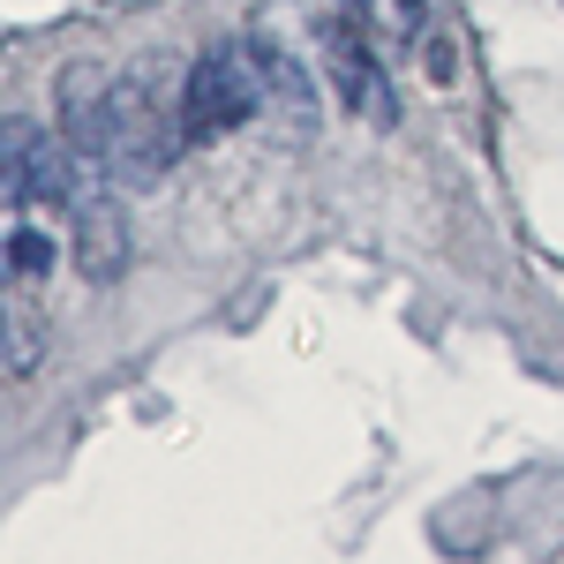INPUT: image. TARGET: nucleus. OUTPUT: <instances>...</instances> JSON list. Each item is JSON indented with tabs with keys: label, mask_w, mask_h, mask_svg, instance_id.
<instances>
[{
	"label": "nucleus",
	"mask_w": 564,
	"mask_h": 564,
	"mask_svg": "<svg viewBox=\"0 0 564 564\" xmlns=\"http://www.w3.org/2000/svg\"><path fill=\"white\" fill-rule=\"evenodd\" d=\"M113 174L129 181V188H151V181L174 174V159L188 151V135H181V106L166 113V98L151 76H129V84H113Z\"/></svg>",
	"instance_id": "obj_1"
},
{
	"label": "nucleus",
	"mask_w": 564,
	"mask_h": 564,
	"mask_svg": "<svg viewBox=\"0 0 564 564\" xmlns=\"http://www.w3.org/2000/svg\"><path fill=\"white\" fill-rule=\"evenodd\" d=\"M257 106H263V84H257L249 45H204L196 68H188V84H181V135H188V151L234 135Z\"/></svg>",
	"instance_id": "obj_2"
},
{
	"label": "nucleus",
	"mask_w": 564,
	"mask_h": 564,
	"mask_svg": "<svg viewBox=\"0 0 564 564\" xmlns=\"http://www.w3.org/2000/svg\"><path fill=\"white\" fill-rule=\"evenodd\" d=\"M316 45H324V76L347 98V113H361L369 129H391V121H399V98H391L384 68H377L369 39H361V23H354V15H324V23H316Z\"/></svg>",
	"instance_id": "obj_3"
},
{
	"label": "nucleus",
	"mask_w": 564,
	"mask_h": 564,
	"mask_svg": "<svg viewBox=\"0 0 564 564\" xmlns=\"http://www.w3.org/2000/svg\"><path fill=\"white\" fill-rule=\"evenodd\" d=\"M68 218H76V271H84L90 286H113L129 271V212L113 204L106 166H84V188H76Z\"/></svg>",
	"instance_id": "obj_4"
},
{
	"label": "nucleus",
	"mask_w": 564,
	"mask_h": 564,
	"mask_svg": "<svg viewBox=\"0 0 564 564\" xmlns=\"http://www.w3.org/2000/svg\"><path fill=\"white\" fill-rule=\"evenodd\" d=\"M0 159L23 174L31 204H45V212H68L84 188V159L68 151V135H45L39 121H0Z\"/></svg>",
	"instance_id": "obj_5"
},
{
	"label": "nucleus",
	"mask_w": 564,
	"mask_h": 564,
	"mask_svg": "<svg viewBox=\"0 0 564 564\" xmlns=\"http://www.w3.org/2000/svg\"><path fill=\"white\" fill-rule=\"evenodd\" d=\"M53 106H61V135H68V151L84 159V166H106L113 159V84H98L90 68H68L61 90H53ZM113 174V166H106Z\"/></svg>",
	"instance_id": "obj_6"
},
{
	"label": "nucleus",
	"mask_w": 564,
	"mask_h": 564,
	"mask_svg": "<svg viewBox=\"0 0 564 564\" xmlns=\"http://www.w3.org/2000/svg\"><path fill=\"white\" fill-rule=\"evenodd\" d=\"M249 61H257V84H263V106L286 121V129L302 135L316 129V76H308V61L302 53H286V45L271 39V31H249Z\"/></svg>",
	"instance_id": "obj_7"
},
{
	"label": "nucleus",
	"mask_w": 564,
	"mask_h": 564,
	"mask_svg": "<svg viewBox=\"0 0 564 564\" xmlns=\"http://www.w3.org/2000/svg\"><path fill=\"white\" fill-rule=\"evenodd\" d=\"M39 354H45L39 324H31L23 308H0V377H31V369H39Z\"/></svg>",
	"instance_id": "obj_8"
},
{
	"label": "nucleus",
	"mask_w": 564,
	"mask_h": 564,
	"mask_svg": "<svg viewBox=\"0 0 564 564\" xmlns=\"http://www.w3.org/2000/svg\"><path fill=\"white\" fill-rule=\"evenodd\" d=\"M0 271H15V279H45V271H53V241H45L39 226H15L8 249H0Z\"/></svg>",
	"instance_id": "obj_9"
},
{
	"label": "nucleus",
	"mask_w": 564,
	"mask_h": 564,
	"mask_svg": "<svg viewBox=\"0 0 564 564\" xmlns=\"http://www.w3.org/2000/svg\"><path fill=\"white\" fill-rule=\"evenodd\" d=\"M414 53H422L430 84H452V76H459V53H452V31H444V23H430V39L414 45Z\"/></svg>",
	"instance_id": "obj_10"
},
{
	"label": "nucleus",
	"mask_w": 564,
	"mask_h": 564,
	"mask_svg": "<svg viewBox=\"0 0 564 564\" xmlns=\"http://www.w3.org/2000/svg\"><path fill=\"white\" fill-rule=\"evenodd\" d=\"M347 8H354V0H347Z\"/></svg>",
	"instance_id": "obj_11"
}]
</instances>
